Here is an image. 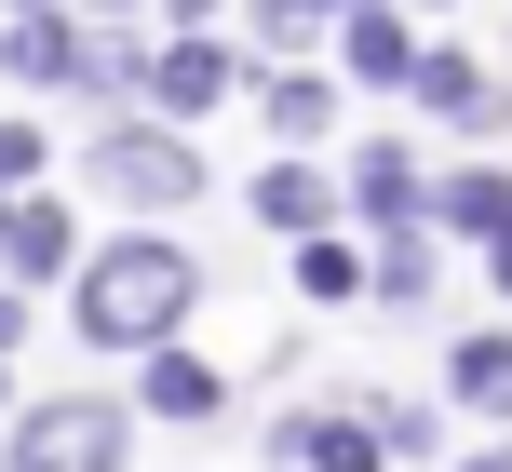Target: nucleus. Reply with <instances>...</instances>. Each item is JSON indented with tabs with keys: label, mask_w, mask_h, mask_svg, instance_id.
<instances>
[{
	"label": "nucleus",
	"mask_w": 512,
	"mask_h": 472,
	"mask_svg": "<svg viewBox=\"0 0 512 472\" xmlns=\"http://www.w3.org/2000/svg\"><path fill=\"white\" fill-rule=\"evenodd\" d=\"M122 459H135V405L54 392V405H27V419H14V459H0V472H122Z\"/></svg>",
	"instance_id": "obj_2"
},
{
	"label": "nucleus",
	"mask_w": 512,
	"mask_h": 472,
	"mask_svg": "<svg viewBox=\"0 0 512 472\" xmlns=\"http://www.w3.org/2000/svg\"><path fill=\"white\" fill-rule=\"evenodd\" d=\"M0 257H14V284H54L81 243H68V216H54L41 189H14V203H0Z\"/></svg>",
	"instance_id": "obj_8"
},
{
	"label": "nucleus",
	"mask_w": 512,
	"mask_h": 472,
	"mask_svg": "<svg viewBox=\"0 0 512 472\" xmlns=\"http://www.w3.org/2000/svg\"><path fill=\"white\" fill-rule=\"evenodd\" d=\"M256 216H270V230H324V216H337V176H324V162H310V149H283L270 162V176H256Z\"/></svg>",
	"instance_id": "obj_10"
},
{
	"label": "nucleus",
	"mask_w": 512,
	"mask_h": 472,
	"mask_svg": "<svg viewBox=\"0 0 512 472\" xmlns=\"http://www.w3.org/2000/svg\"><path fill=\"white\" fill-rule=\"evenodd\" d=\"M418 243H432V230H405V243L378 257V297H418V284H432V257H418Z\"/></svg>",
	"instance_id": "obj_17"
},
{
	"label": "nucleus",
	"mask_w": 512,
	"mask_h": 472,
	"mask_svg": "<svg viewBox=\"0 0 512 472\" xmlns=\"http://www.w3.org/2000/svg\"><path fill=\"white\" fill-rule=\"evenodd\" d=\"M14 338H27V311H14V297H0V392H14Z\"/></svg>",
	"instance_id": "obj_19"
},
{
	"label": "nucleus",
	"mask_w": 512,
	"mask_h": 472,
	"mask_svg": "<svg viewBox=\"0 0 512 472\" xmlns=\"http://www.w3.org/2000/svg\"><path fill=\"white\" fill-rule=\"evenodd\" d=\"M459 472H512V446H486V459H459Z\"/></svg>",
	"instance_id": "obj_21"
},
{
	"label": "nucleus",
	"mask_w": 512,
	"mask_h": 472,
	"mask_svg": "<svg viewBox=\"0 0 512 472\" xmlns=\"http://www.w3.org/2000/svg\"><path fill=\"white\" fill-rule=\"evenodd\" d=\"M95 189L108 203H189L203 189V149H176L162 122H122V135H95Z\"/></svg>",
	"instance_id": "obj_3"
},
{
	"label": "nucleus",
	"mask_w": 512,
	"mask_h": 472,
	"mask_svg": "<svg viewBox=\"0 0 512 472\" xmlns=\"http://www.w3.org/2000/svg\"><path fill=\"white\" fill-rule=\"evenodd\" d=\"M418 122H459V135H499V81L472 68V54H418Z\"/></svg>",
	"instance_id": "obj_5"
},
{
	"label": "nucleus",
	"mask_w": 512,
	"mask_h": 472,
	"mask_svg": "<svg viewBox=\"0 0 512 472\" xmlns=\"http://www.w3.org/2000/svg\"><path fill=\"white\" fill-rule=\"evenodd\" d=\"M230 81H243V54H216V41H189V27H176V41L149 54V95L176 108V122H189V108H216V95H230Z\"/></svg>",
	"instance_id": "obj_6"
},
{
	"label": "nucleus",
	"mask_w": 512,
	"mask_h": 472,
	"mask_svg": "<svg viewBox=\"0 0 512 472\" xmlns=\"http://www.w3.org/2000/svg\"><path fill=\"white\" fill-rule=\"evenodd\" d=\"M135 405H149V419H216V405H230V378H216L203 351L162 338V351H149V378H135Z\"/></svg>",
	"instance_id": "obj_7"
},
{
	"label": "nucleus",
	"mask_w": 512,
	"mask_h": 472,
	"mask_svg": "<svg viewBox=\"0 0 512 472\" xmlns=\"http://www.w3.org/2000/svg\"><path fill=\"white\" fill-rule=\"evenodd\" d=\"M297 297H364V257L310 230V243H297Z\"/></svg>",
	"instance_id": "obj_16"
},
{
	"label": "nucleus",
	"mask_w": 512,
	"mask_h": 472,
	"mask_svg": "<svg viewBox=\"0 0 512 472\" xmlns=\"http://www.w3.org/2000/svg\"><path fill=\"white\" fill-rule=\"evenodd\" d=\"M14 14H41V0H14Z\"/></svg>",
	"instance_id": "obj_24"
},
{
	"label": "nucleus",
	"mask_w": 512,
	"mask_h": 472,
	"mask_svg": "<svg viewBox=\"0 0 512 472\" xmlns=\"http://www.w3.org/2000/svg\"><path fill=\"white\" fill-rule=\"evenodd\" d=\"M189 297H203V257L189 243H108L81 270V338L95 351H162L189 324Z\"/></svg>",
	"instance_id": "obj_1"
},
{
	"label": "nucleus",
	"mask_w": 512,
	"mask_h": 472,
	"mask_svg": "<svg viewBox=\"0 0 512 472\" xmlns=\"http://www.w3.org/2000/svg\"><path fill=\"white\" fill-rule=\"evenodd\" d=\"M0 68H14V81H81V68H95V41H81V27L41 0L27 27H0Z\"/></svg>",
	"instance_id": "obj_9"
},
{
	"label": "nucleus",
	"mask_w": 512,
	"mask_h": 472,
	"mask_svg": "<svg viewBox=\"0 0 512 472\" xmlns=\"http://www.w3.org/2000/svg\"><path fill=\"white\" fill-rule=\"evenodd\" d=\"M95 14H135V0H95Z\"/></svg>",
	"instance_id": "obj_23"
},
{
	"label": "nucleus",
	"mask_w": 512,
	"mask_h": 472,
	"mask_svg": "<svg viewBox=\"0 0 512 472\" xmlns=\"http://www.w3.org/2000/svg\"><path fill=\"white\" fill-rule=\"evenodd\" d=\"M486 270H499V297H512V230H499V257H486Z\"/></svg>",
	"instance_id": "obj_20"
},
{
	"label": "nucleus",
	"mask_w": 512,
	"mask_h": 472,
	"mask_svg": "<svg viewBox=\"0 0 512 472\" xmlns=\"http://www.w3.org/2000/svg\"><path fill=\"white\" fill-rule=\"evenodd\" d=\"M432 230H512V176H499V162H472V176H432Z\"/></svg>",
	"instance_id": "obj_11"
},
{
	"label": "nucleus",
	"mask_w": 512,
	"mask_h": 472,
	"mask_svg": "<svg viewBox=\"0 0 512 472\" xmlns=\"http://www.w3.org/2000/svg\"><path fill=\"white\" fill-rule=\"evenodd\" d=\"M351 81H418V41H405V14H378V0L351 14Z\"/></svg>",
	"instance_id": "obj_15"
},
{
	"label": "nucleus",
	"mask_w": 512,
	"mask_h": 472,
	"mask_svg": "<svg viewBox=\"0 0 512 472\" xmlns=\"http://www.w3.org/2000/svg\"><path fill=\"white\" fill-rule=\"evenodd\" d=\"M351 203H364V216H391V230H418V216H432V189H418V162H405V149H364V162H351Z\"/></svg>",
	"instance_id": "obj_12"
},
{
	"label": "nucleus",
	"mask_w": 512,
	"mask_h": 472,
	"mask_svg": "<svg viewBox=\"0 0 512 472\" xmlns=\"http://www.w3.org/2000/svg\"><path fill=\"white\" fill-rule=\"evenodd\" d=\"M378 446H391L378 405H364V419H351V405H297V419L270 432V459H283V472H378Z\"/></svg>",
	"instance_id": "obj_4"
},
{
	"label": "nucleus",
	"mask_w": 512,
	"mask_h": 472,
	"mask_svg": "<svg viewBox=\"0 0 512 472\" xmlns=\"http://www.w3.org/2000/svg\"><path fill=\"white\" fill-rule=\"evenodd\" d=\"M445 392H459V405H486V419H512V338H499V324L445 351Z\"/></svg>",
	"instance_id": "obj_14"
},
{
	"label": "nucleus",
	"mask_w": 512,
	"mask_h": 472,
	"mask_svg": "<svg viewBox=\"0 0 512 472\" xmlns=\"http://www.w3.org/2000/svg\"><path fill=\"white\" fill-rule=\"evenodd\" d=\"M256 108H270V135H283V149H324V135H337V81H310V68H283Z\"/></svg>",
	"instance_id": "obj_13"
},
{
	"label": "nucleus",
	"mask_w": 512,
	"mask_h": 472,
	"mask_svg": "<svg viewBox=\"0 0 512 472\" xmlns=\"http://www.w3.org/2000/svg\"><path fill=\"white\" fill-rule=\"evenodd\" d=\"M162 14H176V27H203V0H162Z\"/></svg>",
	"instance_id": "obj_22"
},
{
	"label": "nucleus",
	"mask_w": 512,
	"mask_h": 472,
	"mask_svg": "<svg viewBox=\"0 0 512 472\" xmlns=\"http://www.w3.org/2000/svg\"><path fill=\"white\" fill-rule=\"evenodd\" d=\"M27 176H41V135H27V122H0V203H14Z\"/></svg>",
	"instance_id": "obj_18"
}]
</instances>
